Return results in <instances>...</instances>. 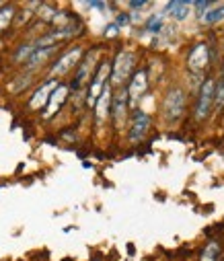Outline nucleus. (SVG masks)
<instances>
[{
  "label": "nucleus",
  "instance_id": "f257e3e1",
  "mask_svg": "<svg viewBox=\"0 0 224 261\" xmlns=\"http://www.w3.org/2000/svg\"><path fill=\"white\" fill-rule=\"evenodd\" d=\"M134 68V54L130 52H122L118 58H115V64H113V83H123L125 78L130 76Z\"/></svg>",
  "mask_w": 224,
  "mask_h": 261
},
{
  "label": "nucleus",
  "instance_id": "f03ea898",
  "mask_svg": "<svg viewBox=\"0 0 224 261\" xmlns=\"http://www.w3.org/2000/svg\"><path fill=\"white\" fill-rule=\"evenodd\" d=\"M183 105H185V97L181 88H175V91L169 93L167 101H164V113H167L169 119H179L183 113Z\"/></svg>",
  "mask_w": 224,
  "mask_h": 261
},
{
  "label": "nucleus",
  "instance_id": "7ed1b4c3",
  "mask_svg": "<svg viewBox=\"0 0 224 261\" xmlns=\"http://www.w3.org/2000/svg\"><path fill=\"white\" fill-rule=\"evenodd\" d=\"M82 56V49L81 47H74V49H70L68 54H64L60 60L56 62V66L52 68V74L54 76H60V74H66L70 68H74L76 66V62H79V58Z\"/></svg>",
  "mask_w": 224,
  "mask_h": 261
},
{
  "label": "nucleus",
  "instance_id": "20e7f679",
  "mask_svg": "<svg viewBox=\"0 0 224 261\" xmlns=\"http://www.w3.org/2000/svg\"><path fill=\"white\" fill-rule=\"evenodd\" d=\"M107 72H109V66H107V64H101V68L97 70V74H95V78H93L91 91H89V105H95V101H97V99H99V95L103 93Z\"/></svg>",
  "mask_w": 224,
  "mask_h": 261
},
{
  "label": "nucleus",
  "instance_id": "39448f33",
  "mask_svg": "<svg viewBox=\"0 0 224 261\" xmlns=\"http://www.w3.org/2000/svg\"><path fill=\"white\" fill-rule=\"evenodd\" d=\"M214 99V83L212 80H206V85L202 87V93H200V103H198V117L204 119L210 111V103Z\"/></svg>",
  "mask_w": 224,
  "mask_h": 261
},
{
  "label": "nucleus",
  "instance_id": "423d86ee",
  "mask_svg": "<svg viewBox=\"0 0 224 261\" xmlns=\"http://www.w3.org/2000/svg\"><path fill=\"white\" fill-rule=\"evenodd\" d=\"M66 95H68V88H66L64 85H58V87L54 88V93L50 95V99H47V109H45V117L54 115V113L58 111V109H60V105L64 103Z\"/></svg>",
  "mask_w": 224,
  "mask_h": 261
},
{
  "label": "nucleus",
  "instance_id": "0eeeda50",
  "mask_svg": "<svg viewBox=\"0 0 224 261\" xmlns=\"http://www.w3.org/2000/svg\"><path fill=\"white\" fill-rule=\"evenodd\" d=\"M146 128H148V115H146L144 111H136L134 113V122H132V134L130 138L134 140H140L144 134H146Z\"/></svg>",
  "mask_w": 224,
  "mask_h": 261
},
{
  "label": "nucleus",
  "instance_id": "6e6552de",
  "mask_svg": "<svg viewBox=\"0 0 224 261\" xmlns=\"http://www.w3.org/2000/svg\"><path fill=\"white\" fill-rule=\"evenodd\" d=\"M146 91V72L144 70H140V72H136L134 78H132V85H130V99L132 101H136V99H140V95Z\"/></svg>",
  "mask_w": 224,
  "mask_h": 261
},
{
  "label": "nucleus",
  "instance_id": "1a4fd4ad",
  "mask_svg": "<svg viewBox=\"0 0 224 261\" xmlns=\"http://www.w3.org/2000/svg\"><path fill=\"white\" fill-rule=\"evenodd\" d=\"M109 103H111V91L109 88H103V93L99 95V99L95 101V107H97V119H103L107 117V113H109Z\"/></svg>",
  "mask_w": 224,
  "mask_h": 261
},
{
  "label": "nucleus",
  "instance_id": "9d476101",
  "mask_svg": "<svg viewBox=\"0 0 224 261\" xmlns=\"http://www.w3.org/2000/svg\"><path fill=\"white\" fill-rule=\"evenodd\" d=\"M58 85H56V80H52V83H47V85H43L40 91H37L35 95H33V99H31V107H41L47 99H50V95L54 93V88H56Z\"/></svg>",
  "mask_w": 224,
  "mask_h": 261
},
{
  "label": "nucleus",
  "instance_id": "9b49d317",
  "mask_svg": "<svg viewBox=\"0 0 224 261\" xmlns=\"http://www.w3.org/2000/svg\"><path fill=\"white\" fill-rule=\"evenodd\" d=\"M54 45H50V47H40V49H35V52L31 54V56H29V66H40L41 62H45V60L47 58H50L52 54H54Z\"/></svg>",
  "mask_w": 224,
  "mask_h": 261
},
{
  "label": "nucleus",
  "instance_id": "f8f14e48",
  "mask_svg": "<svg viewBox=\"0 0 224 261\" xmlns=\"http://www.w3.org/2000/svg\"><path fill=\"white\" fill-rule=\"evenodd\" d=\"M189 62H191V66L196 70H200L204 64H206L208 62V49H206V45H198L196 49H193L191 56H189Z\"/></svg>",
  "mask_w": 224,
  "mask_h": 261
},
{
  "label": "nucleus",
  "instance_id": "ddd939ff",
  "mask_svg": "<svg viewBox=\"0 0 224 261\" xmlns=\"http://www.w3.org/2000/svg\"><path fill=\"white\" fill-rule=\"evenodd\" d=\"M167 8L173 11V15H175L177 21H183V19L189 15V2H169Z\"/></svg>",
  "mask_w": 224,
  "mask_h": 261
},
{
  "label": "nucleus",
  "instance_id": "4468645a",
  "mask_svg": "<svg viewBox=\"0 0 224 261\" xmlns=\"http://www.w3.org/2000/svg\"><path fill=\"white\" fill-rule=\"evenodd\" d=\"M125 97H128V93H125V91H122L118 97H115V109H113V115H115V122H122V119H123V115H125Z\"/></svg>",
  "mask_w": 224,
  "mask_h": 261
},
{
  "label": "nucleus",
  "instance_id": "2eb2a0df",
  "mask_svg": "<svg viewBox=\"0 0 224 261\" xmlns=\"http://www.w3.org/2000/svg\"><path fill=\"white\" fill-rule=\"evenodd\" d=\"M220 19H224V6H218V8H214V11H210V13H206L202 17V21L204 23H216V21H220Z\"/></svg>",
  "mask_w": 224,
  "mask_h": 261
},
{
  "label": "nucleus",
  "instance_id": "dca6fc26",
  "mask_svg": "<svg viewBox=\"0 0 224 261\" xmlns=\"http://www.w3.org/2000/svg\"><path fill=\"white\" fill-rule=\"evenodd\" d=\"M13 8L11 6H4L2 11H0V31H4V29L8 27V23L13 21Z\"/></svg>",
  "mask_w": 224,
  "mask_h": 261
},
{
  "label": "nucleus",
  "instance_id": "f3484780",
  "mask_svg": "<svg viewBox=\"0 0 224 261\" xmlns=\"http://www.w3.org/2000/svg\"><path fill=\"white\" fill-rule=\"evenodd\" d=\"M161 27H163V25H161V19L154 17L152 21L148 23V31H150V33H159V31H161Z\"/></svg>",
  "mask_w": 224,
  "mask_h": 261
},
{
  "label": "nucleus",
  "instance_id": "a211bd4d",
  "mask_svg": "<svg viewBox=\"0 0 224 261\" xmlns=\"http://www.w3.org/2000/svg\"><path fill=\"white\" fill-rule=\"evenodd\" d=\"M196 8H198L200 15H204V11H208L210 8V2H196Z\"/></svg>",
  "mask_w": 224,
  "mask_h": 261
},
{
  "label": "nucleus",
  "instance_id": "6ab92c4d",
  "mask_svg": "<svg viewBox=\"0 0 224 261\" xmlns=\"http://www.w3.org/2000/svg\"><path fill=\"white\" fill-rule=\"evenodd\" d=\"M118 29H120L118 25H109V27H107V31H105V35H109V37H111V35L118 33Z\"/></svg>",
  "mask_w": 224,
  "mask_h": 261
},
{
  "label": "nucleus",
  "instance_id": "aec40b11",
  "mask_svg": "<svg viewBox=\"0 0 224 261\" xmlns=\"http://www.w3.org/2000/svg\"><path fill=\"white\" fill-rule=\"evenodd\" d=\"M128 21H130V17H128V15H122V17L118 19V23H120V25H125Z\"/></svg>",
  "mask_w": 224,
  "mask_h": 261
},
{
  "label": "nucleus",
  "instance_id": "412c9836",
  "mask_svg": "<svg viewBox=\"0 0 224 261\" xmlns=\"http://www.w3.org/2000/svg\"><path fill=\"white\" fill-rule=\"evenodd\" d=\"M130 6H132V8H142L144 2H130Z\"/></svg>",
  "mask_w": 224,
  "mask_h": 261
}]
</instances>
